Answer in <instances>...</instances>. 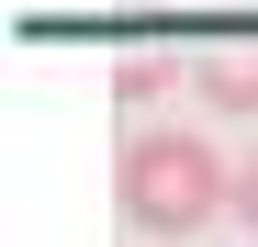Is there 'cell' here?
Here are the masks:
<instances>
[{"label":"cell","instance_id":"cell-1","mask_svg":"<svg viewBox=\"0 0 258 247\" xmlns=\"http://www.w3.org/2000/svg\"><path fill=\"white\" fill-rule=\"evenodd\" d=\"M112 191H123V225L135 236H191V225H213L236 202V169H225V146L202 124H146V135H123Z\"/></svg>","mask_w":258,"mask_h":247},{"label":"cell","instance_id":"cell-2","mask_svg":"<svg viewBox=\"0 0 258 247\" xmlns=\"http://www.w3.org/2000/svg\"><path fill=\"white\" fill-rule=\"evenodd\" d=\"M191 90H202V112H258V45L236 34V45H202L191 56Z\"/></svg>","mask_w":258,"mask_h":247},{"label":"cell","instance_id":"cell-3","mask_svg":"<svg viewBox=\"0 0 258 247\" xmlns=\"http://www.w3.org/2000/svg\"><path fill=\"white\" fill-rule=\"evenodd\" d=\"M157 79H168V56H157V45H135V56L112 68V101H123V112H146V101H157Z\"/></svg>","mask_w":258,"mask_h":247},{"label":"cell","instance_id":"cell-4","mask_svg":"<svg viewBox=\"0 0 258 247\" xmlns=\"http://www.w3.org/2000/svg\"><path fill=\"white\" fill-rule=\"evenodd\" d=\"M236 214L258 225V146H247V169H236Z\"/></svg>","mask_w":258,"mask_h":247}]
</instances>
